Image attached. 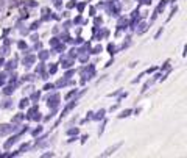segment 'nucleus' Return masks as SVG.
<instances>
[{
    "label": "nucleus",
    "mask_w": 187,
    "mask_h": 158,
    "mask_svg": "<svg viewBox=\"0 0 187 158\" xmlns=\"http://www.w3.org/2000/svg\"><path fill=\"white\" fill-rule=\"evenodd\" d=\"M119 147H120V143L119 144H115V146H112V147H109V149L106 150V152H104V154H103V157H108V155H111L112 154V152L115 150V149H119Z\"/></svg>",
    "instance_id": "nucleus-1"
}]
</instances>
